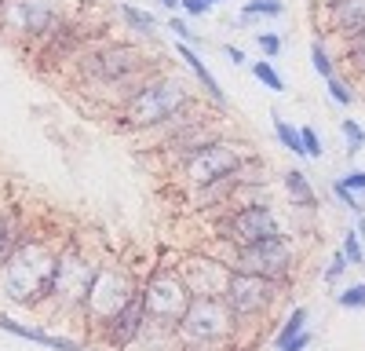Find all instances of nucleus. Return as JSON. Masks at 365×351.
<instances>
[{"label":"nucleus","instance_id":"f257e3e1","mask_svg":"<svg viewBox=\"0 0 365 351\" xmlns=\"http://www.w3.org/2000/svg\"><path fill=\"white\" fill-rule=\"evenodd\" d=\"M158 70H165V63L150 55L143 44H135V41H113V37L91 44L73 63L77 84L88 88L91 96H99L110 110L125 106Z\"/></svg>","mask_w":365,"mask_h":351},{"label":"nucleus","instance_id":"f03ea898","mask_svg":"<svg viewBox=\"0 0 365 351\" xmlns=\"http://www.w3.org/2000/svg\"><path fill=\"white\" fill-rule=\"evenodd\" d=\"M194 99H201V96H194L190 84L182 81L179 73L158 70L125 106L117 110V128H120V132L150 136V132H158L168 117H175L182 106H190Z\"/></svg>","mask_w":365,"mask_h":351},{"label":"nucleus","instance_id":"7ed1b4c3","mask_svg":"<svg viewBox=\"0 0 365 351\" xmlns=\"http://www.w3.org/2000/svg\"><path fill=\"white\" fill-rule=\"evenodd\" d=\"M55 260L58 256L44 242H22L0 268V285L15 304H37L41 297H51Z\"/></svg>","mask_w":365,"mask_h":351},{"label":"nucleus","instance_id":"20e7f679","mask_svg":"<svg viewBox=\"0 0 365 351\" xmlns=\"http://www.w3.org/2000/svg\"><path fill=\"white\" fill-rule=\"evenodd\" d=\"M66 15V0H0V37L37 51Z\"/></svg>","mask_w":365,"mask_h":351},{"label":"nucleus","instance_id":"39448f33","mask_svg":"<svg viewBox=\"0 0 365 351\" xmlns=\"http://www.w3.org/2000/svg\"><path fill=\"white\" fill-rule=\"evenodd\" d=\"M143 304H146V322L150 326H158V330H175L182 315L190 311L194 304V292L190 285L182 282V275L175 271H161L146 282L143 289Z\"/></svg>","mask_w":365,"mask_h":351},{"label":"nucleus","instance_id":"423d86ee","mask_svg":"<svg viewBox=\"0 0 365 351\" xmlns=\"http://www.w3.org/2000/svg\"><path fill=\"white\" fill-rule=\"evenodd\" d=\"M249 151L241 146L237 139H216L208 143L201 154H194L187 165H182V176L187 183L197 190V187H208V183H220V180H230V176H241V168L249 165Z\"/></svg>","mask_w":365,"mask_h":351},{"label":"nucleus","instance_id":"0eeeda50","mask_svg":"<svg viewBox=\"0 0 365 351\" xmlns=\"http://www.w3.org/2000/svg\"><path fill=\"white\" fill-rule=\"evenodd\" d=\"M103 29L106 26H91V22H84L77 15H66L63 22L51 29V37L37 48V63L41 66H73L91 44L106 41Z\"/></svg>","mask_w":365,"mask_h":351},{"label":"nucleus","instance_id":"6e6552de","mask_svg":"<svg viewBox=\"0 0 365 351\" xmlns=\"http://www.w3.org/2000/svg\"><path fill=\"white\" fill-rule=\"evenodd\" d=\"M282 223L274 216V209L267 201H249V205H237L220 220V238H227L234 249L241 245H256L267 238H278Z\"/></svg>","mask_w":365,"mask_h":351},{"label":"nucleus","instance_id":"1a4fd4ad","mask_svg":"<svg viewBox=\"0 0 365 351\" xmlns=\"http://www.w3.org/2000/svg\"><path fill=\"white\" fill-rule=\"evenodd\" d=\"M230 268L278 282L292 268V242L285 238V234H278V238H267V242H256V245H241L230 256Z\"/></svg>","mask_w":365,"mask_h":351},{"label":"nucleus","instance_id":"9d476101","mask_svg":"<svg viewBox=\"0 0 365 351\" xmlns=\"http://www.w3.org/2000/svg\"><path fill=\"white\" fill-rule=\"evenodd\" d=\"M230 326H234V311L227 307L223 297H194L190 311L179 322V333H182V340L212 344V340L227 337Z\"/></svg>","mask_w":365,"mask_h":351},{"label":"nucleus","instance_id":"9b49d317","mask_svg":"<svg viewBox=\"0 0 365 351\" xmlns=\"http://www.w3.org/2000/svg\"><path fill=\"white\" fill-rule=\"evenodd\" d=\"M227 136V125H223V117H205V121H197V125H190V128H182V132H175V136H168L165 143H158L154 151L168 161V165H187L194 154H201L208 143H216V139H223Z\"/></svg>","mask_w":365,"mask_h":351},{"label":"nucleus","instance_id":"f8f14e48","mask_svg":"<svg viewBox=\"0 0 365 351\" xmlns=\"http://www.w3.org/2000/svg\"><path fill=\"white\" fill-rule=\"evenodd\" d=\"M135 297V285L125 278V275H117V271H99L96 282H91V292H88V300H84V311L99 322V326H106V322L120 311V307H128V300Z\"/></svg>","mask_w":365,"mask_h":351},{"label":"nucleus","instance_id":"ddd939ff","mask_svg":"<svg viewBox=\"0 0 365 351\" xmlns=\"http://www.w3.org/2000/svg\"><path fill=\"white\" fill-rule=\"evenodd\" d=\"M96 268L84 263L81 256L66 253L55 260V278H51V297L58 304H84L88 292H91V282H96Z\"/></svg>","mask_w":365,"mask_h":351},{"label":"nucleus","instance_id":"4468645a","mask_svg":"<svg viewBox=\"0 0 365 351\" xmlns=\"http://www.w3.org/2000/svg\"><path fill=\"white\" fill-rule=\"evenodd\" d=\"M270 278H259V275H245V271H234L230 275V285L223 292L227 307L234 311V318H252L267 307L270 300Z\"/></svg>","mask_w":365,"mask_h":351},{"label":"nucleus","instance_id":"2eb2a0df","mask_svg":"<svg viewBox=\"0 0 365 351\" xmlns=\"http://www.w3.org/2000/svg\"><path fill=\"white\" fill-rule=\"evenodd\" d=\"M230 275H234V268L230 263H220V260H201V256H194L187 268H182V282L190 285V292L194 297H223L227 292V285H230Z\"/></svg>","mask_w":365,"mask_h":351},{"label":"nucleus","instance_id":"dca6fc26","mask_svg":"<svg viewBox=\"0 0 365 351\" xmlns=\"http://www.w3.org/2000/svg\"><path fill=\"white\" fill-rule=\"evenodd\" d=\"M175 55L182 58V66H187V70L194 73V81H197V88H201L205 103H212L220 113H227V110H230V99H227V92H223L220 77L212 73V70H208V63L201 58V51H197L194 44H187V41H175Z\"/></svg>","mask_w":365,"mask_h":351},{"label":"nucleus","instance_id":"f3484780","mask_svg":"<svg viewBox=\"0 0 365 351\" xmlns=\"http://www.w3.org/2000/svg\"><path fill=\"white\" fill-rule=\"evenodd\" d=\"M322 19L332 37L354 41L365 34V0H329L322 4Z\"/></svg>","mask_w":365,"mask_h":351},{"label":"nucleus","instance_id":"a211bd4d","mask_svg":"<svg viewBox=\"0 0 365 351\" xmlns=\"http://www.w3.org/2000/svg\"><path fill=\"white\" fill-rule=\"evenodd\" d=\"M117 19L125 22V29H128L132 37H146V41H154L158 29H161V22H158L154 11H146L139 4H128V0H120V4H117Z\"/></svg>","mask_w":365,"mask_h":351},{"label":"nucleus","instance_id":"6ab92c4d","mask_svg":"<svg viewBox=\"0 0 365 351\" xmlns=\"http://www.w3.org/2000/svg\"><path fill=\"white\" fill-rule=\"evenodd\" d=\"M0 330H8L11 337H22V340H34V344H44V347H58V351H84L81 344L66 340V337H55V333H44V330H34V326H22V322L0 315Z\"/></svg>","mask_w":365,"mask_h":351},{"label":"nucleus","instance_id":"aec40b11","mask_svg":"<svg viewBox=\"0 0 365 351\" xmlns=\"http://www.w3.org/2000/svg\"><path fill=\"white\" fill-rule=\"evenodd\" d=\"M282 183H285V190H289L296 209H314V205H318V194H314V187H311V180H307V172H303V168H289L282 176Z\"/></svg>","mask_w":365,"mask_h":351},{"label":"nucleus","instance_id":"412c9836","mask_svg":"<svg viewBox=\"0 0 365 351\" xmlns=\"http://www.w3.org/2000/svg\"><path fill=\"white\" fill-rule=\"evenodd\" d=\"M282 15H285V0H245V4H241L237 22L249 26L256 19H282Z\"/></svg>","mask_w":365,"mask_h":351},{"label":"nucleus","instance_id":"4be33fe9","mask_svg":"<svg viewBox=\"0 0 365 351\" xmlns=\"http://www.w3.org/2000/svg\"><path fill=\"white\" fill-rule=\"evenodd\" d=\"M22 242H19V223H15V216L11 213H0V268L8 263V256L19 249Z\"/></svg>","mask_w":365,"mask_h":351},{"label":"nucleus","instance_id":"5701e85b","mask_svg":"<svg viewBox=\"0 0 365 351\" xmlns=\"http://www.w3.org/2000/svg\"><path fill=\"white\" fill-rule=\"evenodd\" d=\"M274 136H278V143L285 146L289 154H296V158H307L303 154V139H299V128H292L282 113H274Z\"/></svg>","mask_w":365,"mask_h":351},{"label":"nucleus","instance_id":"b1692460","mask_svg":"<svg viewBox=\"0 0 365 351\" xmlns=\"http://www.w3.org/2000/svg\"><path fill=\"white\" fill-rule=\"evenodd\" d=\"M252 77H256L263 88H270V92H285V77L278 73L274 58H256V63H252Z\"/></svg>","mask_w":365,"mask_h":351},{"label":"nucleus","instance_id":"393cba45","mask_svg":"<svg viewBox=\"0 0 365 351\" xmlns=\"http://www.w3.org/2000/svg\"><path fill=\"white\" fill-rule=\"evenodd\" d=\"M311 66H314V73H318L322 81L336 77V63H332V51L325 48V41H322V37H314V41H311Z\"/></svg>","mask_w":365,"mask_h":351},{"label":"nucleus","instance_id":"a878e982","mask_svg":"<svg viewBox=\"0 0 365 351\" xmlns=\"http://www.w3.org/2000/svg\"><path fill=\"white\" fill-rule=\"evenodd\" d=\"M303 330H307V307H292V315L285 318V326L278 330V337H274V347L289 344L292 337H299Z\"/></svg>","mask_w":365,"mask_h":351},{"label":"nucleus","instance_id":"bb28decb","mask_svg":"<svg viewBox=\"0 0 365 351\" xmlns=\"http://www.w3.org/2000/svg\"><path fill=\"white\" fill-rule=\"evenodd\" d=\"M325 92H329V99L336 103V106H354V99H358V92L351 88V81H344L340 73L325 81Z\"/></svg>","mask_w":365,"mask_h":351},{"label":"nucleus","instance_id":"cd10ccee","mask_svg":"<svg viewBox=\"0 0 365 351\" xmlns=\"http://www.w3.org/2000/svg\"><path fill=\"white\" fill-rule=\"evenodd\" d=\"M340 132H344V139H347V158H354L358 151H365V128L354 121V117H344Z\"/></svg>","mask_w":365,"mask_h":351},{"label":"nucleus","instance_id":"c85d7f7f","mask_svg":"<svg viewBox=\"0 0 365 351\" xmlns=\"http://www.w3.org/2000/svg\"><path fill=\"white\" fill-rule=\"evenodd\" d=\"M336 304L347 311H365V282H354L344 292H336Z\"/></svg>","mask_w":365,"mask_h":351},{"label":"nucleus","instance_id":"c756f323","mask_svg":"<svg viewBox=\"0 0 365 351\" xmlns=\"http://www.w3.org/2000/svg\"><path fill=\"white\" fill-rule=\"evenodd\" d=\"M299 139H303V154H307V158H314V161H322V158H325V143H322L318 128L303 125V128H299Z\"/></svg>","mask_w":365,"mask_h":351},{"label":"nucleus","instance_id":"7c9ffc66","mask_svg":"<svg viewBox=\"0 0 365 351\" xmlns=\"http://www.w3.org/2000/svg\"><path fill=\"white\" fill-rule=\"evenodd\" d=\"M256 44H259L263 58H278V55H282V48H285L282 34H274V29H259V34H256Z\"/></svg>","mask_w":365,"mask_h":351},{"label":"nucleus","instance_id":"2f4dec72","mask_svg":"<svg viewBox=\"0 0 365 351\" xmlns=\"http://www.w3.org/2000/svg\"><path fill=\"white\" fill-rule=\"evenodd\" d=\"M340 249H344V256L351 260V268H361V263H365V253H361V234H358L354 227L344 234V245H340Z\"/></svg>","mask_w":365,"mask_h":351},{"label":"nucleus","instance_id":"473e14b6","mask_svg":"<svg viewBox=\"0 0 365 351\" xmlns=\"http://www.w3.org/2000/svg\"><path fill=\"white\" fill-rule=\"evenodd\" d=\"M347 63H351V70H354L358 77L365 73V34L354 37V41H347Z\"/></svg>","mask_w":365,"mask_h":351},{"label":"nucleus","instance_id":"72a5a7b5","mask_svg":"<svg viewBox=\"0 0 365 351\" xmlns=\"http://www.w3.org/2000/svg\"><path fill=\"white\" fill-rule=\"evenodd\" d=\"M165 29H172V34H175V41H187V44H194V48L201 44V37H197L194 29H190V22H187V19H179V15H172Z\"/></svg>","mask_w":365,"mask_h":351},{"label":"nucleus","instance_id":"f704fd0d","mask_svg":"<svg viewBox=\"0 0 365 351\" xmlns=\"http://www.w3.org/2000/svg\"><path fill=\"white\" fill-rule=\"evenodd\" d=\"M347 268H351V260L344 256V249H340V253H332L329 268H325V282H336V278H340V275H344Z\"/></svg>","mask_w":365,"mask_h":351},{"label":"nucleus","instance_id":"c9c22d12","mask_svg":"<svg viewBox=\"0 0 365 351\" xmlns=\"http://www.w3.org/2000/svg\"><path fill=\"white\" fill-rule=\"evenodd\" d=\"M332 194H336V198H340V205H347L351 213H361V201H358V194H354V190H347V187H344V180L332 183Z\"/></svg>","mask_w":365,"mask_h":351},{"label":"nucleus","instance_id":"e433bc0d","mask_svg":"<svg viewBox=\"0 0 365 351\" xmlns=\"http://www.w3.org/2000/svg\"><path fill=\"white\" fill-rule=\"evenodd\" d=\"M340 180H344V187H347V190L365 194V168H351L347 176H340Z\"/></svg>","mask_w":365,"mask_h":351},{"label":"nucleus","instance_id":"4c0bfd02","mask_svg":"<svg viewBox=\"0 0 365 351\" xmlns=\"http://www.w3.org/2000/svg\"><path fill=\"white\" fill-rule=\"evenodd\" d=\"M182 15H190V19H205L208 11H212V4L208 0H182V8H179Z\"/></svg>","mask_w":365,"mask_h":351},{"label":"nucleus","instance_id":"58836bf2","mask_svg":"<svg viewBox=\"0 0 365 351\" xmlns=\"http://www.w3.org/2000/svg\"><path fill=\"white\" fill-rule=\"evenodd\" d=\"M311 344H314V337H311V330H303L299 337H292V340H289V344H282L278 351H307Z\"/></svg>","mask_w":365,"mask_h":351},{"label":"nucleus","instance_id":"ea45409f","mask_svg":"<svg viewBox=\"0 0 365 351\" xmlns=\"http://www.w3.org/2000/svg\"><path fill=\"white\" fill-rule=\"evenodd\" d=\"M223 55L230 58V66H245V63H249V58H245V51H241V48H234V44H223Z\"/></svg>","mask_w":365,"mask_h":351},{"label":"nucleus","instance_id":"a19ab883","mask_svg":"<svg viewBox=\"0 0 365 351\" xmlns=\"http://www.w3.org/2000/svg\"><path fill=\"white\" fill-rule=\"evenodd\" d=\"M158 4L168 8V11H179V8H182V0H158Z\"/></svg>","mask_w":365,"mask_h":351},{"label":"nucleus","instance_id":"79ce46f5","mask_svg":"<svg viewBox=\"0 0 365 351\" xmlns=\"http://www.w3.org/2000/svg\"><path fill=\"white\" fill-rule=\"evenodd\" d=\"M354 230H358V234H361V238H365V209L358 213V227H354Z\"/></svg>","mask_w":365,"mask_h":351},{"label":"nucleus","instance_id":"37998d69","mask_svg":"<svg viewBox=\"0 0 365 351\" xmlns=\"http://www.w3.org/2000/svg\"><path fill=\"white\" fill-rule=\"evenodd\" d=\"M208 4H212V8H216V4H223V0H208Z\"/></svg>","mask_w":365,"mask_h":351},{"label":"nucleus","instance_id":"c03bdc74","mask_svg":"<svg viewBox=\"0 0 365 351\" xmlns=\"http://www.w3.org/2000/svg\"><path fill=\"white\" fill-rule=\"evenodd\" d=\"M358 84H361V88H365V73H361V77H358Z\"/></svg>","mask_w":365,"mask_h":351}]
</instances>
